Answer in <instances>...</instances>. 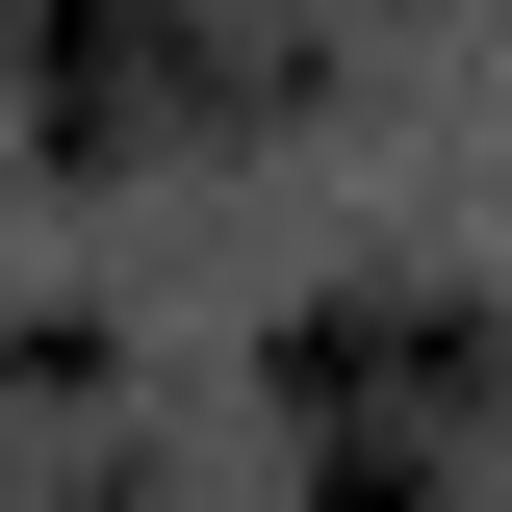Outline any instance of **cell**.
<instances>
[{
	"mask_svg": "<svg viewBox=\"0 0 512 512\" xmlns=\"http://www.w3.org/2000/svg\"><path fill=\"white\" fill-rule=\"evenodd\" d=\"M461 384H487V308H461V282H333V308L282 333V410H308V436H359V410H384V436L436 461Z\"/></svg>",
	"mask_w": 512,
	"mask_h": 512,
	"instance_id": "6da1fadb",
	"label": "cell"
}]
</instances>
